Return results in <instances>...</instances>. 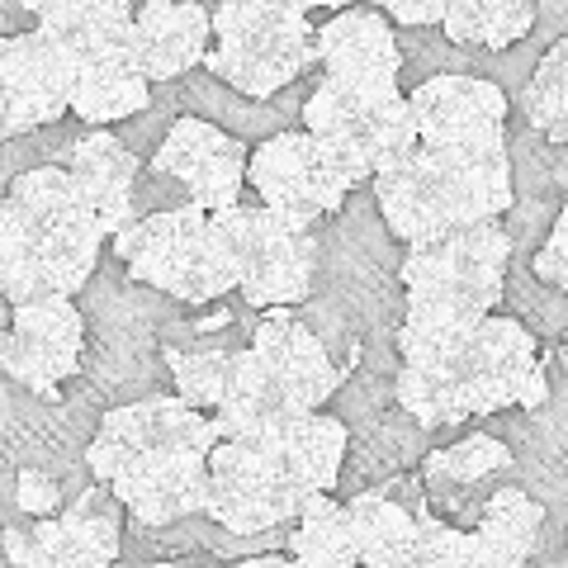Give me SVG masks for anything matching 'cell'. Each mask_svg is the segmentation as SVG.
<instances>
[{
  "mask_svg": "<svg viewBox=\"0 0 568 568\" xmlns=\"http://www.w3.org/2000/svg\"><path fill=\"white\" fill-rule=\"evenodd\" d=\"M413 568H469V530L436 517L432 507L417 511V540H413Z\"/></svg>",
  "mask_w": 568,
  "mask_h": 568,
  "instance_id": "cell-35",
  "label": "cell"
},
{
  "mask_svg": "<svg viewBox=\"0 0 568 568\" xmlns=\"http://www.w3.org/2000/svg\"><path fill=\"white\" fill-rule=\"evenodd\" d=\"M308 0H223L213 6V48L204 71L242 100H275L317 67V20Z\"/></svg>",
  "mask_w": 568,
  "mask_h": 568,
  "instance_id": "cell-3",
  "label": "cell"
},
{
  "mask_svg": "<svg viewBox=\"0 0 568 568\" xmlns=\"http://www.w3.org/2000/svg\"><path fill=\"white\" fill-rule=\"evenodd\" d=\"M474 323H446V317L403 313L394 327L398 375L394 403L426 432H450L474 417V388L465 369V336Z\"/></svg>",
  "mask_w": 568,
  "mask_h": 568,
  "instance_id": "cell-8",
  "label": "cell"
},
{
  "mask_svg": "<svg viewBox=\"0 0 568 568\" xmlns=\"http://www.w3.org/2000/svg\"><path fill=\"white\" fill-rule=\"evenodd\" d=\"M355 555L365 568H413V540H417V511L432 507L422 488V474H388L375 488H361L342 497Z\"/></svg>",
  "mask_w": 568,
  "mask_h": 568,
  "instance_id": "cell-19",
  "label": "cell"
},
{
  "mask_svg": "<svg viewBox=\"0 0 568 568\" xmlns=\"http://www.w3.org/2000/svg\"><path fill=\"white\" fill-rule=\"evenodd\" d=\"M246 185H252L256 204L275 209L284 223L304 227V233L323 219H336L355 194V181L332 162L327 148L308 129H290L256 142L252 162H246Z\"/></svg>",
  "mask_w": 568,
  "mask_h": 568,
  "instance_id": "cell-9",
  "label": "cell"
},
{
  "mask_svg": "<svg viewBox=\"0 0 568 568\" xmlns=\"http://www.w3.org/2000/svg\"><path fill=\"white\" fill-rule=\"evenodd\" d=\"M62 119H71V67L67 52L33 24L0 43V133L14 142Z\"/></svg>",
  "mask_w": 568,
  "mask_h": 568,
  "instance_id": "cell-15",
  "label": "cell"
},
{
  "mask_svg": "<svg viewBox=\"0 0 568 568\" xmlns=\"http://www.w3.org/2000/svg\"><path fill=\"white\" fill-rule=\"evenodd\" d=\"M545 503H536L521 484H503L488 493L469 526V568H517L536 555V536L545 526Z\"/></svg>",
  "mask_w": 568,
  "mask_h": 568,
  "instance_id": "cell-28",
  "label": "cell"
},
{
  "mask_svg": "<svg viewBox=\"0 0 568 568\" xmlns=\"http://www.w3.org/2000/svg\"><path fill=\"white\" fill-rule=\"evenodd\" d=\"M379 10L398 29H440V20H446V0H388Z\"/></svg>",
  "mask_w": 568,
  "mask_h": 568,
  "instance_id": "cell-38",
  "label": "cell"
},
{
  "mask_svg": "<svg viewBox=\"0 0 568 568\" xmlns=\"http://www.w3.org/2000/svg\"><path fill=\"white\" fill-rule=\"evenodd\" d=\"M252 440H261L265 459L275 465L284 484L298 497H313V493H332L336 478H342L346 450H351V426L332 407H313V413L284 422L265 436H252Z\"/></svg>",
  "mask_w": 568,
  "mask_h": 568,
  "instance_id": "cell-24",
  "label": "cell"
},
{
  "mask_svg": "<svg viewBox=\"0 0 568 568\" xmlns=\"http://www.w3.org/2000/svg\"><path fill=\"white\" fill-rule=\"evenodd\" d=\"M304 413L308 407L271 375V365L256 355V346H242V351H233V361H227L223 394L209 417H213L219 440H242V436L275 432V426L304 417Z\"/></svg>",
  "mask_w": 568,
  "mask_h": 568,
  "instance_id": "cell-27",
  "label": "cell"
},
{
  "mask_svg": "<svg viewBox=\"0 0 568 568\" xmlns=\"http://www.w3.org/2000/svg\"><path fill=\"white\" fill-rule=\"evenodd\" d=\"M85 336L91 323L77 298L52 294L39 304H20L10 327L0 332V361H6V379H14L29 394L48 403H62V384H71L85 365Z\"/></svg>",
  "mask_w": 568,
  "mask_h": 568,
  "instance_id": "cell-11",
  "label": "cell"
},
{
  "mask_svg": "<svg viewBox=\"0 0 568 568\" xmlns=\"http://www.w3.org/2000/svg\"><path fill=\"white\" fill-rule=\"evenodd\" d=\"M213 48V10L194 0H148L133 14V58L152 85H175L200 71Z\"/></svg>",
  "mask_w": 568,
  "mask_h": 568,
  "instance_id": "cell-22",
  "label": "cell"
},
{
  "mask_svg": "<svg viewBox=\"0 0 568 568\" xmlns=\"http://www.w3.org/2000/svg\"><path fill=\"white\" fill-rule=\"evenodd\" d=\"M536 29V6L530 0H446L440 39L465 52H511Z\"/></svg>",
  "mask_w": 568,
  "mask_h": 568,
  "instance_id": "cell-30",
  "label": "cell"
},
{
  "mask_svg": "<svg viewBox=\"0 0 568 568\" xmlns=\"http://www.w3.org/2000/svg\"><path fill=\"white\" fill-rule=\"evenodd\" d=\"M123 497L114 484L95 478L77 503H67L58 517H33L39 545L48 549L52 568H104L123 559Z\"/></svg>",
  "mask_w": 568,
  "mask_h": 568,
  "instance_id": "cell-21",
  "label": "cell"
},
{
  "mask_svg": "<svg viewBox=\"0 0 568 568\" xmlns=\"http://www.w3.org/2000/svg\"><path fill=\"white\" fill-rule=\"evenodd\" d=\"M6 564H20V568H52L48 549L39 545V530H33V517H29V526H24V521H6Z\"/></svg>",
  "mask_w": 568,
  "mask_h": 568,
  "instance_id": "cell-37",
  "label": "cell"
},
{
  "mask_svg": "<svg viewBox=\"0 0 568 568\" xmlns=\"http://www.w3.org/2000/svg\"><path fill=\"white\" fill-rule=\"evenodd\" d=\"M298 568H355L361 555H355V536H351V517L346 503L336 493H313L298 521L290 526V545Z\"/></svg>",
  "mask_w": 568,
  "mask_h": 568,
  "instance_id": "cell-31",
  "label": "cell"
},
{
  "mask_svg": "<svg viewBox=\"0 0 568 568\" xmlns=\"http://www.w3.org/2000/svg\"><path fill=\"white\" fill-rule=\"evenodd\" d=\"M436 171L446 181L455 209L465 213V223L478 219H503L511 209V156H507V138L488 142V148H450V152H432Z\"/></svg>",
  "mask_w": 568,
  "mask_h": 568,
  "instance_id": "cell-29",
  "label": "cell"
},
{
  "mask_svg": "<svg viewBox=\"0 0 568 568\" xmlns=\"http://www.w3.org/2000/svg\"><path fill=\"white\" fill-rule=\"evenodd\" d=\"M369 200H375L379 223L388 227V237H394L403 252L432 246L440 237L459 233V227H469L465 213L455 209L446 181H440L436 156L426 148L407 152L398 166L379 171L375 181H369Z\"/></svg>",
  "mask_w": 568,
  "mask_h": 568,
  "instance_id": "cell-17",
  "label": "cell"
},
{
  "mask_svg": "<svg viewBox=\"0 0 568 568\" xmlns=\"http://www.w3.org/2000/svg\"><path fill=\"white\" fill-rule=\"evenodd\" d=\"M530 275H536L540 284H549V290H568V213L559 209L555 223H549L545 242L530 252Z\"/></svg>",
  "mask_w": 568,
  "mask_h": 568,
  "instance_id": "cell-36",
  "label": "cell"
},
{
  "mask_svg": "<svg viewBox=\"0 0 568 568\" xmlns=\"http://www.w3.org/2000/svg\"><path fill=\"white\" fill-rule=\"evenodd\" d=\"M308 497H298L275 465L265 459L261 440L242 436V440H219L209 450V497L204 511L209 521H219L223 530L237 536H256V530H275V526H294Z\"/></svg>",
  "mask_w": 568,
  "mask_h": 568,
  "instance_id": "cell-13",
  "label": "cell"
},
{
  "mask_svg": "<svg viewBox=\"0 0 568 568\" xmlns=\"http://www.w3.org/2000/svg\"><path fill=\"white\" fill-rule=\"evenodd\" d=\"M407 110L417 123V148H488L507 138L511 100L484 77H432L407 91Z\"/></svg>",
  "mask_w": 568,
  "mask_h": 568,
  "instance_id": "cell-16",
  "label": "cell"
},
{
  "mask_svg": "<svg viewBox=\"0 0 568 568\" xmlns=\"http://www.w3.org/2000/svg\"><path fill=\"white\" fill-rule=\"evenodd\" d=\"M114 493L138 521H152V526L185 521L194 511H204L209 450H171V455L138 459V465H129L114 478Z\"/></svg>",
  "mask_w": 568,
  "mask_h": 568,
  "instance_id": "cell-26",
  "label": "cell"
},
{
  "mask_svg": "<svg viewBox=\"0 0 568 568\" xmlns=\"http://www.w3.org/2000/svg\"><path fill=\"white\" fill-rule=\"evenodd\" d=\"M62 171L71 190H77L85 219L95 223V233L114 242L133 223V190L142 175V156L123 148L114 129H91L62 156Z\"/></svg>",
  "mask_w": 568,
  "mask_h": 568,
  "instance_id": "cell-20",
  "label": "cell"
},
{
  "mask_svg": "<svg viewBox=\"0 0 568 568\" xmlns=\"http://www.w3.org/2000/svg\"><path fill=\"white\" fill-rule=\"evenodd\" d=\"M511 242L497 219H478L432 246H413L398 261L403 313L446 317V323H478L497 313Z\"/></svg>",
  "mask_w": 568,
  "mask_h": 568,
  "instance_id": "cell-5",
  "label": "cell"
},
{
  "mask_svg": "<svg viewBox=\"0 0 568 568\" xmlns=\"http://www.w3.org/2000/svg\"><path fill=\"white\" fill-rule=\"evenodd\" d=\"M162 355H166V369H171V388H175V394H181L190 407H200V413H213V407H219V394H223V379H227V361H233V351L213 346L209 336H190V342H181V346H166Z\"/></svg>",
  "mask_w": 568,
  "mask_h": 568,
  "instance_id": "cell-33",
  "label": "cell"
},
{
  "mask_svg": "<svg viewBox=\"0 0 568 568\" xmlns=\"http://www.w3.org/2000/svg\"><path fill=\"white\" fill-rule=\"evenodd\" d=\"M104 242L71 190L62 166L24 171L0 204V290L6 304H39L67 294L77 298L95 280Z\"/></svg>",
  "mask_w": 568,
  "mask_h": 568,
  "instance_id": "cell-1",
  "label": "cell"
},
{
  "mask_svg": "<svg viewBox=\"0 0 568 568\" xmlns=\"http://www.w3.org/2000/svg\"><path fill=\"white\" fill-rule=\"evenodd\" d=\"M246 142L223 133L219 123H209L200 114H181L171 123L166 142L156 148L148 171L156 181H166L185 204L204 213H223L242 204L246 194Z\"/></svg>",
  "mask_w": 568,
  "mask_h": 568,
  "instance_id": "cell-14",
  "label": "cell"
},
{
  "mask_svg": "<svg viewBox=\"0 0 568 568\" xmlns=\"http://www.w3.org/2000/svg\"><path fill=\"white\" fill-rule=\"evenodd\" d=\"M39 33L67 52L71 114L91 129H119L152 104V81L133 58V0H29Z\"/></svg>",
  "mask_w": 568,
  "mask_h": 568,
  "instance_id": "cell-2",
  "label": "cell"
},
{
  "mask_svg": "<svg viewBox=\"0 0 568 568\" xmlns=\"http://www.w3.org/2000/svg\"><path fill=\"white\" fill-rule=\"evenodd\" d=\"M213 446H219L213 417L190 407L175 388H166V394L104 407L91 436V450H85V465H91L95 478L114 484L138 459L171 455V450H213Z\"/></svg>",
  "mask_w": 568,
  "mask_h": 568,
  "instance_id": "cell-10",
  "label": "cell"
},
{
  "mask_svg": "<svg viewBox=\"0 0 568 568\" xmlns=\"http://www.w3.org/2000/svg\"><path fill=\"white\" fill-rule=\"evenodd\" d=\"M530 256H517L511 252L507 261V275H503V298H497V308H503L507 317H517L521 327L540 332L545 342L549 336H564V323H568V304H564V290H549V284H540L536 275H530Z\"/></svg>",
  "mask_w": 568,
  "mask_h": 568,
  "instance_id": "cell-34",
  "label": "cell"
},
{
  "mask_svg": "<svg viewBox=\"0 0 568 568\" xmlns=\"http://www.w3.org/2000/svg\"><path fill=\"white\" fill-rule=\"evenodd\" d=\"M298 129L323 142L355 190L369 185L379 171L398 166L407 152H417V123L398 85H351L317 71Z\"/></svg>",
  "mask_w": 568,
  "mask_h": 568,
  "instance_id": "cell-4",
  "label": "cell"
},
{
  "mask_svg": "<svg viewBox=\"0 0 568 568\" xmlns=\"http://www.w3.org/2000/svg\"><path fill=\"white\" fill-rule=\"evenodd\" d=\"M511 104H517V119L526 129H536L545 142H555V148L568 142V43L564 39L545 48V58L536 62L521 91L511 95Z\"/></svg>",
  "mask_w": 568,
  "mask_h": 568,
  "instance_id": "cell-32",
  "label": "cell"
},
{
  "mask_svg": "<svg viewBox=\"0 0 568 568\" xmlns=\"http://www.w3.org/2000/svg\"><path fill=\"white\" fill-rule=\"evenodd\" d=\"M110 256L129 265V275L148 290L175 298L185 308H209L219 298L237 294L233 271L219 237H213V213L204 209H162L129 223L110 242Z\"/></svg>",
  "mask_w": 568,
  "mask_h": 568,
  "instance_id": "cell-6",
  "label": "cell"
},
{
  "mask_svg": "<svg viewBox=\"0 0 568 568\" xmlns=\"http://www.w3.org/2000/svg\"><path fill=\"white\" fill-rule=\"evenodd\" d=\"M213 237H219L227 271H233L237 294L252 308H290L304 304L313 294L317 275V227H294L284 223L275 209L256 200H242L233 209L213 213Z\"/></svg>",
  "mask_w": 568,
  "mask_h": 568,
  "instance_id": "cell-7",
  "label": "cell"
},
{
  "mask_svg": "<svg viewBox=\"0 0 568 568\" xmlns=\"http://www.w3.org/2000/svg\"><path fill=\"white\" fill-rule=\"evenodd\" d=\"M517 484V455L503 436L478 432L455 440L446 450H432L422 459V488L436 517H446L450 526L469 530L478 507L488 503L493 488Z\"/></svg>",
  "mask_w": 568,
  "mask_h": 568,
  "instance_id": "cell-18",
  "label": "cell"
},
{
  "mask_svg": "<svg viewBox=\"0 0 568 568\" xmlns=\"http://www.w3.org/2000/svg\"><path fill=\"white\" fill-rule=\"evenodd\" d=\"M465 369L474 388V417L507 413V407L549 403V365L540 361V336L507 313L478 317L465 336Z\"/></svg>",
  "mask_w": 568,
  "mask_h": 568,
  "instance_id": "cell-12",
  "label": "cell"
},
{
  "mask_svg": "<svg viewBox=\"0 0 568 568\" xmlns=\"http://www.w3.org/2000/svg\"><path fill=\"white\" fill-rule=\"evenodd\" d=\"M252 346H256L261 361L271 365V375L290 388L308 413L313 407H327L332 394L346 379L327 355V346L317 342V332L294 308H265L256 332H252Z\"/></svg>",
  "mask_w": 568,
  "mask_h": 568,
  "instance_id": "cell-25",
  "label": "cell"
},
{
  "mask_svg": "<svg viewBox=\"0 0 568 568\" xmlns=\"http://www.w3.org/2000/svg\"><path fill=\"white\" fill-rule=\"evenodd\" d=\"M317 67L323 77L351 85H398V29L384 20L379 6H351L317 24Z\"/></svg>",
  "mask_w": 568,
  "mask_h": 568,
  "instance_id": "cell-23",
  "label": "cell"
}]
</instances>
